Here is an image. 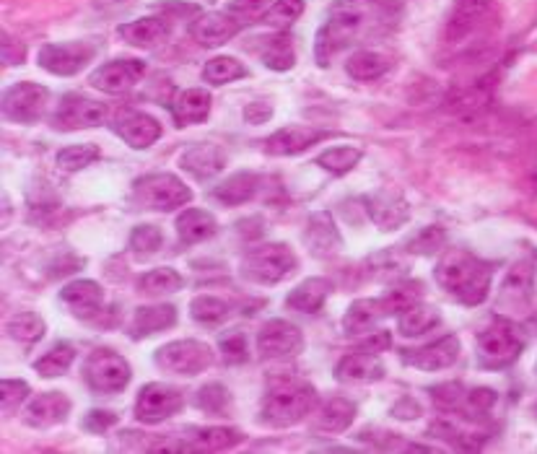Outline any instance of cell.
<instances>
[{"label":"cell","instance_id":"cell-12","mask_svg":"<svg viewBox=\"0 0 537 454\" xmlns=\"http://www.w3.org/2000/svg\"><path fill=\"white\" fill-rule=\"evenodd\" d=\"M107 120V107L81 94H68L60 99L58 112L52 117L55 130H86L99 128Z\"/></svg>","mask_w":537,"mask_h":454},{"label":"cell","instance_id":"cell-8","mask_svg":"<svg viewBox=\"0 0 537 454\" xmlns=\"http://www.w3.org/2000/svg\"><path fill=\"white\" fill-rule=\"evenodd\" d=\"M130 377H133V371H130L128 361L109 348H96L84 364L86 384L99 395L122 392L130 384Z\"/></svg>","mask_w":537,"mask_h":454},{"label":"cell","instance_id":"cell-58","mask_svg":"<svg viewBox=\"0 0 537 454\" xmlns=\"http://www.w3.org/2000/svg\"><path fill=\"white\" fill-rule=\"evenodd\" d=\"M423 410L421 405H418L416 397H400L395 403V408H392V416L400 418V421H413V418L421 416Z\"/></svg>","mask_w":537,"mask_h":454},{"label":"cell","instance_id":"cell-45","mask_svg":"<svg viewBox=\"0 0 537 454\" xmlns=\"http://www.w3.org/2000/svg\"><path fill=\"white\" fill-rule=\"evenodd\" d=\"M382 299L384 304H387V309H390V314H400L423 299V283L421 281L397 283V286H392Z\"/></svg>","mask_w":537,"mask_h":454},{"label":"cell","instance_id":"cell-18","mask_svg":"<svg viewBox=\"0 0 537 454\" xmlns=\"http://www.w3.org/2000/svg\"><path fill=\"white\" fill-rule=\"evenodd\" d=\"M457 359H460V338L457 335H444V338L434 340L429 346L403 351L405 364L416 366L421 371L449 369Z\"/></svg>","mask_w":537,"mask_h":454},{"label":"cell","instance_id":"cell-24","mask_svg":"<svg viewBox=\"0 0 537 454\" xmlns=\"http://www.w3.org/2000/svg\"><path fill=\"white\" fill-rule=\"evenodd\" d=\"M304 242H307L309 252H312L314 257H333L335 252L343 247L338 226H335L333 216L327 211L312 213V216H309L307 231H304Z\"/></svg>","mask_w":537,"mask_h":454},{"label":"cell","instance_id":"cell-49","mask_svg":"<svg viewBox=\"0 0 537 454\" xmlns=\"http://www.w3.org/2000/svg\"><path fill=\"white\" fill-rule=\"evenodd\" d=\"M161 244H164V234L161 229L151 224H141L135 226L133 234H130V250L135 252L138 257H151L161 250Z\"/></svg>","mask_w":537,"mask_h":454},{"label":"cell","instance_id":"cell-17","mask_svg":"<svg viewBox=\"0 0 537 454\" xmlns=\"http://www.w3.org/2000/svg\"><path fill=\"white\" fill-rule=\"evenodd\" d=\"M366 211L374 226L382 231H395L410 221L408 200L395 190H379L371 198H366Z\"/></svg>","mask_w":537,"mask_h":454},{"label":"cell","instance_id":"cell-40","mask_svg":"<svg viewBox=\"0 0 537 454\" xmlns=\"http://www.w3.org/2000/svg\"><path fill=\"white\" fill-rule=\"evenodd\" d=\"M182 286H185V281H182V275H179L174 268L148 270L146 275H141V281H138L141 294L146 296L174 294V291H179Z\"/></svg>","mask_w":537,"mask_h":454},{"label":"cell","instance_id":"cell-35","mask_svg":"<svg viewBox=\"0 0 537 454\" xmlns=\"http://www.w3.org/2000/svg\"><path fill=\"white\" fill-rule=\"evenodd\" d=\"M387 71H390V58L377 50L353 52L346 63V73L353 78V81H358V84L377 81V78H382Z\"/></svg>","mask_w":537,"mask_h":454},{"label":"cell","instance_id":"cell-34","mask_svg":"<svg viewBox=\"0 0 537 454\" xmlns=\"http://www.w3.org/2000/svg\"><path fill=\"white\" fill-rule=\"evenodd\" d=\"M218 221L203 208H187L177 218V234L182 244H198L205 239L216 237Z\"/></svg>","mask_w":537,"mask_h":454},{"label":"cell","instance_id":"cell-9","mask_svg":"<svg viewBox=\"0 0 537 454\" xmlns=\"http://www.w3.org/2000/svg\"><path fill=\"white\" fill-rule=\"evenodd\" d=\"M47 102H50V91L45 86L34 81H19L8 86L3 94V117L16 125H32L45 117Z\"/></svg>","mask_w":537,"mask_h":454},{"label":"cell","instance_id":"cell-13","mask_svg":"<svg viewBox=\"0 0 537 454\" xmlns=\"http://www.w3.org/2000/svg\"><path fill=\"white\" fill-rule=\"evenodd\" d=\"M304 348V335L294 322L270 320L257 333V351L263 359H294Z\"/></svg>","mask_w":537,"mask_h":454},{"label":"cell","instance_id":"cell-50","mask_svg":"<svg viewBox=\"0 0 537 454\" xmlns=\"http://www.w3.org/2000/svg\"><path fill=\"white\" fill-rule=\"evenodd\" d=\"M431 397H434V405L444 413H460L462 405H465L467 390L460 382H444L431 387Z\"/></svg>","mask_w":537,"mask_h":454},{"label":"cell","instance_id":"cell-43","mask_svg":"<svg viewBox=\"0 0 537 454\" xmlns=\"http://www.w3.org/2000/svg\"><path fill=\"white\" fill-rule=\"evenodd\" d=\"M192 403L208 416H224L231 410V395L224 384H205V387H200Z\"/></svg>","mask_w":537,"mask_h":454},{"label":"cell","instance_id":"cell-10","mask_svg":"<svg viewBox=\"0 0 537 454\" xmlns=\"http://www.w3.org/2000/svg\"><path fill=\"white\" fill-rule=\"evenodd\" d=\"M99 47L94 42H63V45H42L37 63L52 76H76L96 58Z\"/></svg>","mask_w":537,"mask_h":454},{"label":"cell","instance_id":"cell-28","mask_svg":"<svg viewBox=\"0 0 537 454\" xmlns=\"http://www.w3.org/2000/svg\"><path fill=\"white\" fill-rule=\"evenodd\" d=\"M177 322V309L172 304H151V307H138L133 320L128 325V333L133 340L148 338V335L169 330Z\"/></svg>","mask_w":537,"mask_h":454},{"label":"cell","instance_id":"cell-6","mask_svg":"<svg viewBox=\"0 0 537 454\" xmlns=\"http://www.w3.org/2000/svg\"><path fill=\"white\" fill-rule=\"evenodd\" d=\"M299 260L288 244H263L244 255L242 275L260 286H273L294 273Z\"/></svg>","mask_w":537,"mask_h":454},{"label":"cell","instance_id":"cell-53","mask_svg":"<svg viewBox=\"0 0 537 454\" xmlns=\"http://www.w3.org/2000/svg\"><path fill=\"white\" fill-rule=\"evenodd\" d=\"M275 0H229V13L242 24H250L255 19H263Z\"/></svg>","mask_w":537,"mask_h":454},{"label":"cell","instance_id":"cell-26","mask_svg":"<svg viewBox=\"0 0 537 454\" xmlns=\"http://www.w3.org/2000/svg\"><path fill=\"white\" fill-rule=\"evenodd\" d=\"M226 164V154L216 143H195L179 156V167L192 174L195 180H211Z\"/></svg>","mask_w":537,"mask_h":454},{"label":"cell","instance_id":"cell-1","mask_svg":"<svg viewBox=\"0 0 537 454\" xmlns=\"http://www.w3.org/2000/svg\"><path fill=\"white\" fill-rule=\"evenodd\" d=\"M397 16V0H338L330 6L314 39V60L320 68H327L340 50L356 45L361 37L390 32Z\"/></svg>","mask_w":537,"mask_h":454},{"label":"cell","instance_id":"cell-30","mask_svg":"<svg viewBox=\"0 0 537 454\" xmlns=\"http://www.w3.org/2000/svg\"><path fill=\"white\" fill-rule=\"evenodd\" d=\"M257 42H260V45L252 47V50L260 55L263 65L265 68H270V71L283 73V71H291V68L296 65L294 42H291V37H288L286 32L270 34V37L257 39Z\"/></svg>","mask_w":537,"mask_h":454},{"label":"cell","instance_id":"cell-3","mask_svg":"<svg viewBox=\"0 0 537 454\" xmlns=\"http://www.w3.org/2000/svg\"><path fill=\"white\" fill-rule=\"evenodd\" d=\"M317 408V390L294 374H275L263 397V421L273 429L296 426Z\"/></svg>","mask_w":537,"mask_h":454},{"label":"cell","instance_id":"cell-56","mask_svg":"<svg viewBox=\"0 0 537 454\" xmlns=\"http://www.w3.org/2000/svg\"><path fill=\"white\" fill-rule=\"evenodd\" d=\"M247 125H265L273 117V104L270 102H250L242 112Z\"/></svg>","mask_w":537,"mask_h":454},{"label":"cell","instance_id":"cell-27","mask_svg":"<svg viewBox=\"0 0 537 454\" xmlns=\"http://www.w3.org/2000/svg\"><path fill=\"white\" fill-rule=\"evenodd\" d=\"M384 317H390V309L384 304V299H356L348 307L346 317H343V330L348 335H366L371 333Z\"/></svg>","mask_w":537,"mask_h":454},{"label":"cell","instance_id":"cell-37","mask_svg":"<svg viewBox=\"0 0 537 454\" xmlns=\"http://www.w3.org/2000/svg\"><path fill=\"white\" fill-rule=\"evenodd\" d=\"M244 442V434L239 429H229V426H213V429H200L192 436V452H224V449H234L237 444Z\"/></svg>","mask_w":537,"mask_h":454},{"label":"cell","instance_id":"cell-59","mask_svg":"<svg viewBox=\"0 0 537 454\" xmlns=\"http://www.w3.org/2000/svg\"><path fill=\"white\" fill-rule=\"evenodd\" d=\"M392 346L390 333H384V330H377V333H369V338L361 343L358 351H369V353H382Z\"/></svg>","mask_w":537,"mask_h":454},{"label":"cell","instance_id":"cell-38","mask_svg":"<svg viewBox=\"0 0 537 454\" xmlns=\"http://www.w3.org/2000/svg\"><path fill=\"white\" fill-rule=\"evenodd\" d=\"M73 361H76V348H73L71 343H58V346L50 348L42 359L34 361V371L42 374L45 379L63 377L65 371L73 366Z\"/></svg>","mask_w":537,"mask_h":454},{"label":"cell","instance_id":"cell-42","mask_svg":"<svg viewBox=\"0 0 537 454\" xmlns=\"http://www.w3.org/2000/svg\"><path fill=\"white\" fill-rule=\"evenodd\" d=\"M231 307L226 304L224 299H218V296H195L190 301V314L192 320L200 322V325H221V322L229 317Z\"/></svg>","mask_w":537,"mask_h":454},{"label":"cell","instance_id":"cell-54","mask_svg":"<svg viewBox=\"0 0 537 454\" xmlns=\"http://www.w3.org/2000/svg\"><path fill=\"white\" fill-rule=\"evenodd\" d=\"M218 346H221L226 364H244V361H247V338H244L239 330H231V333L221 335Z\"/></svg>","mask_w":537,"mask_h":454},{"label":"cell","instance_id":"cell-32","mask_svg":"<svg viewBox=\"0 0 537 454\" xmlns=\"http://www.w3.org/2000/svg\"><path fill=\"white\" fill-rule=\"evenodd\" d=\"M330 291H333V283L325 281V278H307V281H301L299 286L288 294L286 307L301 314L320 312L322 304H325L327 296H330Z\"/></svg>","mask_w":537,"mask_h":454},{"label":"cell","instance_id":"cell-41","mask_svg":"<svg viewBox=\"0 0 537 454\" xmlns=\"http://www.w3.org/2000/svg\"><path fill=\"white\" fill-rule=\"evenodd\" d=\"M244 76H247V68H244L237 58H231V55L208 60L203 68V81L213 86L231 84V81H237V78H244Z\"/></svg>","mask_w":537,"mask_h":454},{"label":"cell","instance_id":"cell-11","mask_svg":"<svg viewBox=\"0 0 537 454\" xmlns=\"http://www.w3.org/2000/svg\"><path fill=\"white\" fill-rule=\"evenodd\" d=\"M185 405V395L182 390L172 387V384L151 382L138 392L135 400V418L141 423H161L179 413Z\"/></svg>","mask_w":537,"mask_h":454},{"label":"cell","instance_id":"cell-51","mask_svg":"<svg viewBox=\"0 0 537 454\" xmlns=\"http://www.w3.org/2000/svg\"><path fill=\"white\" fill-rule=\"evenodd\" d=\"M496 405V392L488 390V387H478V390H467L465 405H462V416L467 421H480L483 416H488Z\"/></svg>","mask_w":537,"mask_h":454},{"label":"cell","instance_id":"cell-48","mask_svg":"<svg viewBox=\"0 0 537 454\" xmlns=\"http://www.w3.org/2000/svg\"><path fill=\"white\" fill-rule=\"evenodd\" d=\"M301 13H304V0H275L270 11L263 16V21L278 29V32H286L288 26L299 21Z\"/></svg>","mask_w":537,"mask_h":454},{"label":"cell","instance_id":"cell-39","mask_svg":"<svg viewBox=\"0 0 537 454\" xmlns=\"http://www.w3.org/2000/svg\"><path fill=\"white\" fill-rule=\"evenodd\" d=\"M45 320L39 317L37 312H21L16 314V317H11L6 325V333L8 338L19 340V343H24V346H32V343H37V340H42V335H45Z\"/></svg>","mask_w":537,"mask_h":454},{"label":"cell","instance_id":"cell-22","mask_svg":"<svg viewBox=\"0 0 537 454\" xmlns=\"http://www.w3.org/2000/svg\"><path fill=\"white\" fill-rule=\"evenodd\" d=\"M120 37L128 42L130 47H138V50H154V47L164 45L172 34V24H169L164 16H146V19L128 21V24H120Z\"/></svg>","mask_w":537,"mask_h":454},{"label":"cell","instance_id":"cell-7","mask_svg":"<svg viewBox=\"0 0 537 454\" xmlns=\"http://www.w3.org/2000/svg\"><path fill=\"white\" fill-rule=\"evenodd\" d=\"M154 361L159 369L177 377H198L205 369H211L213 351L200 340H172L156 351Z\"/></svg>","mask_w":537,"mask_h":454},{"label":"cell","instance_id":"cell-52","mask_svg":"<svg viewBox=\"0 0 537 454\" xmlns=\"http://www.w3.org/2000/svg\"><path fill=\"white\" fill-rule=\"evenodd\" d=\"M29 384L24 379H3L0 382V400H3V413L13 416L21 408L26 397H29Z\"/></svg>","mask_w":537,"mask_h":454},{"label":"cell","instance_id":"cell-47","mask_svg":"<svg viewBox=\"0 0 537 454\" xmlns=\"http://www.w3.org/2000/svg\"><path fill=\"white\" fill-rule=\"evenodd\" d=\"M405 247L413 255H436V252L447 247V231L442 226H423L418 234H413L405 242Z\"/></svg>","mask_w":537,"mask_h":454},{"label":"cell","instance_id":"cell-33","mask_svg":"<svg viewBox=\"0 0 537 454\" xmlns=\"http://www.w3.org/2000/svg\"><path fill=\"white\" fill-rule=\"evenodd\" d=\"M260 187H263V177H260V174L237 172V174H231L229 180H224L216 187V190H213V198L224 205H242V203H250Z\"/></svg>","mask_w":537,"mask_h":454},{"label":"cell","instance_id":"cell-25","mask_svg":"<svg viewBox=\"0 0 537 454\" xmlns=\"http://www.w3.org/2000/svg\"><path fill=\"white\" fill-rule=\"evenodd\" d=\"M60 301L76 314L78 320H91L104 304V291L96 281H73L60 291Z\"/></svg>","mask_w":537,"mask_h":454},{"label":"cell","instance_id":"cell-60","mask_svg":"<svg viewBox=\"0 0 537 454\" xmlns=\"http://www.w3.org/2000/svg\"><path fill=\"white\" fill-rule=\"evenodd\" d=\"M535 192H537V167H535Z\"/></svg>","mask_w":537,"mask_h":454},{"label":"cell","instance_id":"cell-14","mask_svg":"<svg viewBox=\"0 0 537 454\" xmlns=\"http://www.w3.org/2000/svg\"><path fill=\"white\" fill-rule=\"evenodd\" d=\"M143 73H146V63H143V60L120 58L112 60V63L99 65L89 76V84L102 91V94L117 96L133 89L143 78Z\"/></svg>","mask_w":537,"mask_h":454},{"label":"cell","instance_id":"cell-61","mask_svg":"<svg viewBox=\"0 0 537 454\" xmlns=\"http://www.w3.org/2000/svg\"><path fill=\"white\" fill-rule=\"evenodd\" d=\"M535 371H537V369H535Z\"/></svg>","mask_w":537,"mask_h":454},{"label":"cell","instance_id":"cell-44","mask_svg":"<svg viewBox=\"0 0 537 454\" xmlns=\"http://www.w3.org/2000/svg\"><path fill=\"white\" fill-rule=\"evenodd\" d=\"M358 161H361V148H353V146L327 148L325 154L317 156V164H320V167L330 174L351 172Z\"/></svg>","mask_w":537,"mask_h":454},{"label":"cell","instance_id":"cell-55","mask_svg":"<svg viewBox=\"0 0 537 454\" xmlns=\"http://www.w3.org/2000/svg\"><path fill=\"white\" fill-rule=\"evenodd\" d=\"M117 423V416L112 410H89L84 418V429L91 434H104L107 429H112Z\"/></svg>","mask_w":537,"mask_h":454},{"label":"cell","instance_id":"cell-21","mask_svg":"<svg viewBox=\"0 0 537 454\" xmlns=\"http://www.w3.org/2000/svg\"><path fill=\"white\" fill-rule=\"evenodd\" d=\"M335 379L343 384H366L384 379V364L379 353L356 351L348 353L335 364Z\"/></svg>","mask_w":537,"mask_h":454},{"label":"cell","instance_id":"cell-57","mask_svg":"<svg viewBox=\"0 0 537 454\" xmlns=\"http://www.w3.org/2000/svg\"><path fill=\"white\" fill-rule=\"evenodd\" d=\"M26 60V47L19 39L3 34V65H21Z\"/></svg>","mask_w":537,"mask_h":454},{"label":"cell","instance_id":"cell-4","mask_svg":"<svg viewBox=\"0 0 537 454\" xmlns=\"http://www.w3.org/2000/svg\"><path fill=\"white\" fill-rule=\"evenodd\" d=\"M522 348H525V340L517 333L514 322H509L506 317H496V320L478 335L480 369H509V366L519 359Z\"/></svg>","mask_w":537,"mask_h":454},{"label":"cell","instance_id":"cell-2","mask_svg":"<svg viewBox=\"0 0 537 454\" xmlns=\"http://www.w3.org/2000/svg\"><path fill=\"white\" fill-rule=\"evenodd\" d=\"M436 283L447 296L460 301L465 307H478L491 294L493 265L480 260L473 252L452 247L439 257L434 270Z\"/></svg>","mask_w":537,"mask_h":454},{"label":"cell","instance_id":"cell-19","mask_svg":"<svg viewBox=\"0 0 537 454\" xmlns=\"http://www.w3.org/2000/svg\"><path fill=\"white\" fill-rule=\"evenodd\" d=\"M71 416V397L65 392H45L29 403L24 413V423L29 429H52Z\"/></svg>","mask_w":537,"mask_h":454},{"label":"cell","instance_id":"cell-5","mask_svg":"<svg viewBox=\"0 0 537 454\" xmlns=\"http://www.w3.org/2000/svg\"><path fill=\"white\" fill-rule=\"evenodd\" d=\"M192 200V192L174 174H146L133 182V203L143 211H174Z\"/></svg>","mask_w":537,"mask_h":454},{"label":"cell","instance_id":"cell-23","mask_svg":"<svg viewBox=\"0 0 537 454\" xmlns=\"http://www.w3.org/2000/svg\"><path fill=\"white\" fill-rule=\"evenodd\" d=\"M213 107L211 91L205 89H185L177 91L169 102V112H172L177 128H187V125H198V122L208 120Z\"/></svg>","mask_w":537,"mask_h":454},{"label":"cell","instance_id":"cell-15","mask_svg":"<svg viewBox=\"0 0 537 454\" xmlns=\"http://www.w3.org/2000/svg\"><path fill=\"white\" fill-rule=\"evenodd\" d=\"M239 29H242V21L234 19L229 11H211L200 13L198 19L192 21L190 37L205 50H213V47L231 42L239 34Z\"/></svg>","mask_w":537,"mask_h":454},{"label":"cell","instance_id":"cell-36","mask_svg":"<svg viewBox=\"0 0 537 454\" xmlns=\"http://www.w3.org/2000/svg\"><path fill=\"white\" fill-rule=\"evenodd\" d=\"M439 322H442L439 309L431 307V304H421V301L405 309V312L397 314V330H400L405 338H418V335H426L429 330H434Z\"/></svg>","mask_w":537,"mask_h":454},{"label":"cell","instance_id":"cell-16","mask_svg":"<svg viewBox=\"0 0 537 454\" xmlns=\"http://www.w3.org/2000/svg\"><path fill=\"white\" fill-rule=\"evenodd\" d=\"M532 291H535V268L525 260L506 273L496 304L501 312H525L530 307Z\"/></svg>","mask_w":537,"mask_h":454},{"label":"cell","instance_id":"cell-20","mask_svg":"<svg viewBox=\"0 0 537 454\" xmlns=\"http://www.w3.org/2000/svg\"><path fill=\"white\" fill-rule=\"evenodd\" d=\"M327 133L325 130L309 128V125H288V128L275 130L265 141V151L270 156H296L301 151L312 148L314 143L325 141Z\"/></svg>","mask_w":537,"mask_h":454},{"label":"cell","instance_id":"cell-46","mask_svg":"<svg viewBox=\"0 0 537 454\" xmlns=\"http://www.w3.org/2000/svg\"><path fill=\"white\" fill-rule=\"evenodd\" d=\"M99 156H102L99 146H94V143H78V146L63 148L58 159H55V164H58L63 172H78V169H86L89 164H94Z\"/></svg>","mask_w":537,"mask_h":454},{"label":"cell","instance_id":"cell-31","mask_svg":"<svg viewBox=\"0 0 537 454\" xmlns=\"http://www.w3.org/2000/svg\"><path fill=\"white\" fill-rule=\"evenodd\" d=\"M356 418V405L346 397H330L327 403H322V408L317 410L312 426L314 431H322V434H343Z\"/></svg>","mask_w":537,"mask_h":454},{"label":"cell","instance_id":"cell-29","mask_svg":"<svg viewBox=\"0 0 537 454\" xmlns=\"http://www.w3.org/2000/svg\"><path fill=\"white\" fill-rule=\"evenodd\" d=\"M117 133L130 148H148L161 138V125L146 112H128L117 122Z\"/></svg>","mask_w":537,"mask_h":454}]
</instances>
